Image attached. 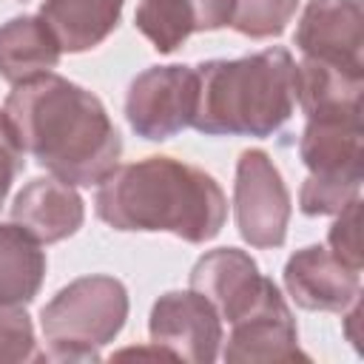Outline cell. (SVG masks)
I'll use <instances>...</instances> for the list:
<instances>
[{
  "label": "cell",
  "instance_id": "obj_1",
  "mask_svg": "<svg viewBox=\"0 0 364 364\" xmlns=\"http://www.w3.org/2000/svg\"><path fill=\"white\" fill-rule=\"evenodd\" d=\"M3 114L20 148L74 188L97 185L119 165L122 136L100 97L54 71L14 85Z\"/></svg>",
  "mask_w": 364,
  "mask_h": 364
},
{
  "label": "cell",
  "instance_id": "obj_2",
  "mask_svg": "<svg viewBox=\"0 0 364 364\" xmlns=\"http://www.w3.org/2000/svg\"><path fill=\"white\" fill-rule=\"evenodd\" d=\"M97 216L125 233H171L205 245L225 228L228 196L219 182L196 165L173 156H145L117 165L97 182Z\"/></svg>",
  "mask_w": 364,
  "mask_h": 364
},
{
  "label": "cell",
  "instance_id": "obj_3",
  "mask_svg": "<svg viewBox=\"0 0 364 364\" xmlns=\"http://www.w3.org/2000/svg\"><path fill=\"white\" fill-rule=\"evenodd\" d=\"M296 111V60L273 46L236 60L196 65L191 128L205 136H273Z\"/></svg>",
  "mask_w": 364,
  "mask_h": 364
},
{
  "label": "cell",
  "instance_id": "obj_4",
  "mask_svg": "<svg viewBox=\"0 0 364 364\" xmlns=\"http://www.w3.org/2000/svg\"><path fill=\"white\" fill-rule=\"evenodd\" d=\"M128 318V290L119 279L94 273L68 282L43 310L40 330L46 361H100Z\"/></svg>",
  "mask_w": 364,
  "mask_h": 364
},
{
  "label": "cell",
  "instance_id": "obj_5",
  "mask_svg": "<svg viewBox=\"0 0 364 364\" xmlns=\"http://www.w3.org/2000/svg\"><path fill=\"white\" fill-rule=\"evenodd\" d=\"M299 156L310 171L299 191V210L304 216H336L361 193V111L307 117V125L299 136Z\"/></svg>",
  "mask_w": 364,
  "mask_h": 364
},
{
  "label": "cell",
  "instance_id": "obj_6",
  "mask_svg": "<svg viewBox=\"0 0 364 364\" xmlns=\"http://www.w3.org/2000/svg\"><path fill=\"white\" fill-rule=\"evenodd\" d=\"M233 216L239 236L256 250L282 247L287 239L290 193L273 159L259 148L242 151L236 162Z\"/></svg>",
  "mask_w": 364,
  "mask_h": 364
},
{
  "label": "cell",
  "instance_id": "obj_7",
  "mask_svg": "<svg viewBox=\"0 0 364 364\" xmlns=\"http://www.w3.org/2000/svg\"><path fill=\"white\" fill-rule=\"evenodd\" d=\"M196 111V68L151 65L136 74L125 94V119L148 142H165L191 128Z\"/></svg>",
  "mask_w": 364,
  "mask_h": 364
},
{
  "label": "cell",
  "instance_id": "obj_8",
  "mask_svg": "<svg viewBox=\"0 0 364 364\" xmlns=\"http://www.w3.org/2000/svg\"><path fill=\"white\" fill-rule=\"evenodd\" d=\"M148 336L156 350L168 358H182L191 364H210L219 358L222 347V318L216 307L196 290H168L162 293L148 318Z\"/></svg>",
  "mask_w": 364,
  "mask_h": 364
},
{
  "label": "cell",
  "instance_id": "obj_9",
  "mask_svg": "<svg viewBox=\"0 0 364 364\" xmlns=\"http://www.w3.org/2000/svg\"><path fill=\"white\" fill-rule=\"evenodd\" d=\"M293 40L307 60L364 74L361 0H307Z\"/></svg>",
  "mask_w": 364,
  "mask_h": 364
},
{
  "label": "cell",
  "instance_id": "obj_10",
  "mask_svg": "<svg viewBox=\"0 0 364 364\" xmlns=\"http://www.w3.org/2000/svg\"><path fill=\"white\" fill-rule=\"evenodd\" d=\"M188 282L191 290L202 293L228 324L247 316L276 287V282L259 270L256 259L239 247L208 250L193 264Z\"/></svg>",
  "mask_w": 364,
  "mask_h": 364
},
{
  "label": "cell",
  "instance_id": "obj_11",
  "mask_svg": "<svg viewBox=\"0 0 364 364\" xmlns=\"http://www.w3.org/2000/svg\"><path fill=\"white\" fill-rule=\"evenodd\" d=\"M284 290L301 307L313 313H344L361 299V270L341 264L324 245H307L296 250L284 264Z\"/></svg>",
  "mask_w": 364,
  "mask_h": 364
},
{
  "label": "cell",
  "instance_id": "obj_12",
  "mask_svg": "<svg viewBox=\"0 0 364 364\" xmlns=\"http://www.w3.org/2000/svg\"><path fill=\"white\" fill-rule=\"evenodd\" d=\"M222 355L225 361H310V355L299 350V327L279 287L230 324Z\"/></svg>",
  "mask_w": 364,
  "mask_h": 364
},
{
  "label": "cell",
  "instance_id": "obj_13",
  "mask_svg": "<svg viewBox=\"0 0 364 364\" xmlns=\"http://www.w3.org/2000/svg\"><path fill=\"white\" fill-rule=\"evenodd\" d=\"M85 205L74 185L57 176L31 179L11 202V222L28 230L40 245H54L82 228Z\"/></svg>",
  "mask_w": 364,
  "mask_h": 364
},
{
  "label": "cell",
  "instance_id": "obj_14",
  "mask_svg": "<svg viewBox=\"0 0 364 364\" xmlns=\"http://www.w3.org/2000/svg\"><path fill=\"white\" fill-rule=\"evenodd\" d=\"M233 0H139L134 26L159 54L176 51L193 31L230 26Z\"/></svg>",
  "mask_w": 364,
  "mask_h": 364
},
{
  "label": "cell",
  "instance_id": "obj_15",
  "mask_svg": "<svg viewBox=\"0 0 364 364\" xmlns=\"http://www.w3.org/2000/svg\"><path fill=\"white\" fill-rule=\"evenodd\" d=\"M63 48L40 14H20L0 26V77L11 85L57 68Z\"/></svg>",
  "mask_w": 364,
  "mask_h": 364
},
{
  "label": "cell",
  "instance_id": "obj_16",
  "mask_svg": "<svg viewBox=\"0 0 364 364\" xmlns=\"http://www.w3.org/2000/svg\"><path fill=\"white\" fill-rule=\"evenodd\" d=\"M125 0H43L40 17L68 54L97 48L119 23Z\"/></svg>",
  "mask_w": 364,
  "mask_h": 364
},
{
  "label": "cell",
  "instance_id": "obj_17",
  "mask_svg": "<svg viewBox=\"0 0 364 364\" xmlns=\"http://www.w3.org/2000/svg\"><path fill=\"white\" fill-rule=\"evenodd\" d=\"M43 279V245L14 222L0 225V307H26L40 293Z\"/></svg>",
  "mask_w": 364,
  "mask_h": 364
},
{
  "label": "cell",
  "instance_id": "obj_18",
  "mask_svg": "<svg viewBox=\"0 0 364 364\" xmlns=\"http://www.w3.org/2000/svg\"><path fill=\"white\" fill-rule=\"evenodd\" d=\"M361 91L364 74L358 71H344L307 57L296 63V105L304 111V117L361 111Z\"/></svg>",
  "mask_w": 364,
  "mask_h": 364
},
{
  "label": "cell",
  "instance_id": "obj_19",
  "mask_svg": "<svg viewBox=\"0 0 364 364\" xmlns=\"http://www.w3.org/2000/svg\"><path fill=\"white\" fill-rule=\"evenodd\" d=\"M296 9L299 0H233L230 28L250 40L279 37L293 20Z\"/></svg>",
  "mask_w": 364,
  "mask_h": 364
},
{
  "label": "cell",
  "instance_id": "obj_20",
  "mask_svg": "<svg viewBox=\"0 0 364 364\" xmlns=\"http://www.w3.org/2000/svg\"><path fill=\"white\" fill-rule=\"evenodd\" d=\"M43 361L34 341V324L23 307H0V364Z\"/></svg>",
  "mask_w": 364,
  "mask_h": 364
},
{
  "label": "cell",
  "instance_id": "obj_21",
  "mask_svg": "<svg viewBox=\"0 0 364 364\" xmlns=\"http://www.w3.org/2000/svg\"><path fill=\"white\" fill-rule=\"evenodd\" d=\"M341 264L361 270V199H353L336 213L324 245Z\"/></svg>",
  "mask_w": 364,
  "mask_h": 364
},
{
  "label": "cell",
  "instance_id": "obj_22",
  "mask_svg": "<svg viewBox=\"0 0 364 364\" xmlns=\"http://www.w3.org/2000/svg\"><path fill=\"white\" fill-rule=\"evenodd\" d=\"M23 156H26V151L20 148V142H17V136H14L6 114L0 111V205L6 202V196H9L17 173L26 168V159Z\"/></svg>",
  "mask_w": 364,
  "mask_h": 364
},
{
  "label": "cell",
  "instance_id": "obj_23",
  "mask_svg": "<svg viewBox=\"0 0 364 364\" xmlns=\"http://www.w3.org/2000/svg\"><path fill=\"white\" fill-rule=\"evenodd\" d=\"M20 3H26V0H20Z\"/></svg>",
  "mask_w": 364,
  "mask_h": 364
}]
</instances>
